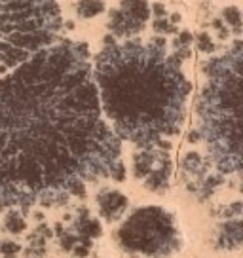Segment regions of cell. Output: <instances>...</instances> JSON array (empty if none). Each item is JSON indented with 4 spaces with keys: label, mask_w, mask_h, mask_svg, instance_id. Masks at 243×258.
Here are the masks:
<instances>
[{
    "label": "cell",
    "mask_w": 243,
    "mask_h": 258,
    "mask_svg": "<svg viewBox=\"0 0 243 258\" xmlns=\"http://www.w3.org/2000/svg\"><path fill=\"white\" fill-rule=\"evenodd\" d=\"M101 177L124 178L82 44L55 40L0 78V205L67 202Z\"/></svg>",
    "instance_id": "obj_1"
},
{
    "label": "cell",
    "mask_w": 243,
    "mask_h": 258,
    "mask_svg": "<svg viewBox=\"0 0 243 258\" xmlns=\"http://www.w3.org/2000/svg\"><path fill=\"white\" fill-rule=\"evenodd\" d=\"M93 82L116 137L154 146L178 131L190 91L180 63L163 46L126 40L97 57Z\"/></svg>",
    "instance_id": "obj_2"
},
{
    "label": "cell",
    "mask_w": 243,
    "mask_h": 258,
    "mask_svg": "<svg viewBox=\"0 0 243 258\" xmlns=\"http://www.w3.org/2000/svg\"><path fill=\"white\" fill-rule=\"evenodd\" d=\"M239 108H241V46L213 63L200 106L202 131L222 171L239 169Z\"/></svg>",
    "instance_id": "obj_3"
},
{
    "label": "cell",
    "mask_w": 243,
    "mask_h": 258,
    "mask_svg": "<svg viewBox=\"0 0 243 258\" xmlns=\"http://www.w3.org/2000/svg\"><path fill=\"white\" fill-rule=\"evenodd\" d=\"M57 0H0V78L57 40Z\"/></svg>",
    "instance_id": "obj_4"
},
{
    "label": "cell",
    "mask_w": 243,
    "mask_h": 258,
    "mask_svg": "<svg viewBox=\"0 0 243 258\" xmlns=\"http://www.w3.org/2000/svg\"><path fill=\"white\" fill-rule=\"evenodd\" d=\"M120 243L131 252L165 256L177 249L178 230L162 207H143L120 228Z\"/></svg>",
    "instance_id": "obj_5"
},
{
    "label": "cell",
    "mask_w": 243,
    "mask_h": 258,
    "mask_svg": "<svg viewBox=\"0 0 243 258\" xmlns=\"http://www.w3.org/2000/svg\"><path fill=\"white\" fill-rule=\"evenodd\" d=\"M99 203H101L103 217H106L108 220H114V218H118L124 213L126 205H128V200L118 192H105L99 198Z\"/></svg>",
    "instance_id": "obj_6"
},
{
    "label": "cell",
    "mask_w": 243,
    "mask_h": 258,
    "mask_svg": "<svg viewBox=\"0 0 243 258\" xmlns=\"http://www.w3.org/2000/svg\"><path fill=\"white\" fill-rule=\"evenodd\" d=\"M6 226H8L10 232H14V234H19V232H23L25 230V220L21 218V215L17 213V211H12L6 218Z\"/></svg>",
    "instance_id": "obj_7"
},
{
    "label": "cell",
    "mask_w": 243,
    "mask_h": 258,
    "mask_svg": "<svg viewBox=\"0 0 243 258\" xmlns=\"http://www.w3.org/2000/svg\"><path fill=\"white\" fill-rule=\"evenodd\" d=\"M0 250L4 254H16V252H19V245L16 241H4L0 245Z\"/></svg>",
    "instance_id": "obj_8"
}]
</instances>
